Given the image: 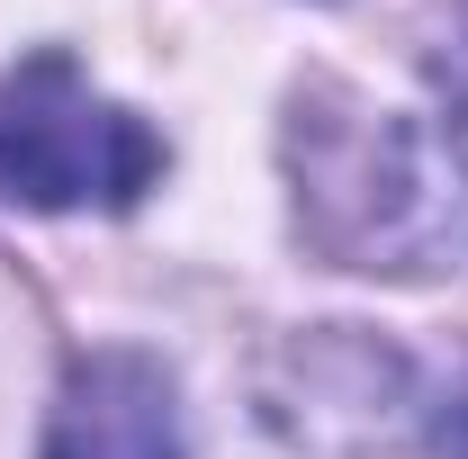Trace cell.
I'll return each instance as SVG.
<instances>
[{
    "instance_id": "7a4b0ae2",
    "label": "cell",
    "mask_w": 468,
    "mask_h": 459,
    "mask_svg": "<svg viewBox=\"0 0 468 459\" xmlns=\"http://www.w3.org/2000/svg\"><path fill=\"white\" fill-rule=\"evenodd\" d=\"M163 180V135L90 72L46 46L18 72H0V198L18 208H135Z\"/></svg>"
},
{
    "instance_id": "5b68a950",
    "label": "cell",
    "mask_w": 468,
    "mask_h": 459,
    "mask_svg": "<svg viewBox=\"0 0 468 459\" xmlns=\"http://www.w3.org/2000/svg\"><path fill=\"white\" fill-rule=\"evenodd\" d=\"M432 442H441V459H468V379L432 397Z\"/></svg>"
},
{
    "instance_id": "3957f363",
    "label": "cell",
    "mask_w": 468,
    "mask_h": 459,
    "mask_svg": "<svg viewBox=\"0 0 468 459\" xmlns=\"http://www.w3.org/2000/svg\"><path fill=\"white\" fill-rule=\"evenodd\" d=\"M46 459H180V397L154 351H81L46 414Z\"/></svg>"
},
{
    "instance_id": "277c9868",
    "label": "cell",
    "mask_w": 468,
    "mask_h": 459,
    "mask_svg": "<svg viewBox=\"0 0 468 459\" xmlns=\"http://www.w3.org/2000/svg\"><path fill=\"white\" fill-rule=\"evenodd\" d=\"M432 91H441V154H451L460 198H468V9L451 18V37L432 46Z\"/></svg>"
},
{
    "instance_id": "6da1fadb",
    "label": "cell",
    "mask_w": 468,
    "mask_h": 459,
    "mask_svg": "<svg viewBox=\"0 0 468 459\" xmlns=\"http://www.w3.org/2000/svg\"><path fill=\"white\" fill-rule=\"evenodd\" d=\"M297 217L351 271H432L460 243V172L388 109H297Z\"/></svg>"
}]
</instances>
